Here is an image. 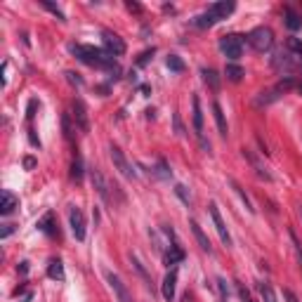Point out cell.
I'll return each mask as SVG.
<instances>
[{"label":"cell","mask_w":302,"mask_h":302,"mask_svg":"<svg viewBox=\"0 0 302 302\" xmlns=\"http://www.w3.org/2000/svg\"><path fill=\"white\" fill-rule=\"evenodd\" d=\"M71 52L81 59L83 64L118 73V64L114 62V57H111L109 52H104V50H99V47H92V45H71Z\"/></svg>","instance_id":"6da1fadb"},{"label":"cell","mask_w":302,"mask_h":302,"mask_svg":"<svg viewBox=\"0 0 302 302\" xmlns=\"http://www.w3.org/2000/svg\"><path fill=\"white\" fill-rule=\"evenodd\" d=\"M248 43L253 45V50H257V52H269V50L274 47L272 29H267V26H257V29H253L248 33Z\"/></svg>","instance_id":"7a4b0ae2"},{"label":"cell","mask_w":302,"mask_h":302,"mask_svg":"<svg viewBox=\"0 0 302 302\" xmlns=\"http://www.w3.org/2000/svg\"><path fill=\"white\" fill-rule=\"evenodd\" d=\"M220 50L224 57H229L232 62H236L241 54H243V38L236 33H226L220 38Z\"/></svg>","instance_id":"3957f363"},{"label":"cell","mask_w":302,"mask_h":302,"mask_svg":"<svg viewBox=\"0 0 302 302\" xmlns=\"http://www.w3.org/2000/svg\"><path fill=\"white\" fill-rule=\"evenodd\" d=\"M111 161H114V165H116V170L118 173L125 177V180H135L137 177V173H135V168H133V163L125 158V154L121 151V146H111Z\"/></svg>","instance_id":"277c9868"},{"label":"cell","mask_w":302,"mask_h":302,"mask_svg":"<svg viewBox=\"0 0 302 302\" xmlns=\"http://www.w3.org/2000/svg\"><path fill=\"white\" fill-rule=\"evenodd\" d=\"M90 180H92V186H95V192L99 194V198H102L104 203H111V201H114V196H111V184L104 175H102V170L99 168L90 170Z\"/></svg>","instance_id":"5b68a950"},{"label":"cell","mask_w":302,"mask_h":302,"mask_svg":"<svg viewBox=\"0 0 302 302\" xmlns=\"http://www.w3.org/2000/svg\"><path fill=\"white\" fill-rule=\"evenodd\" d=\"M104 276H106V281H109L111 291H114V295H116V300H118V302H133V295H130L128 286L123 284L118 274H114V272H109V269H106Z\"/></svg>","instance_id":"8992f818"},{"label":"cell","mask_w":302,"mask_h":302,"mask_svg":"<svg viewBox=\"0 0 302 302\" xmlns=\"http://www.w3.org/2000/svg\"><path fill=\"white\" fill-rule=\"evenodd\" d=\"M69 224L76 241H85V215H83L81 208H76V205L69 208Z\"/></svg>","instance_id":"52a82bcc"},{"label":"cell","mask_w":302,"mask_h":302,"mask_svg":"<svg viewBox=\"0 0 302 302\" xmlns=\"http://www.w3.org/2000/svg\"><path fill=\"white\" fill-rule=\"evenodd\" d=\"M102 43H104L106 52H109L111 57H118V54L125 52V43H123V38L118 33H114V31H104V33H102Z\"/></svg>","instance_id":"ba28073f"},{"label":"cell","mask_w":302,"mask_h":302,"mask_svg":"<svg viewBox=\"0 0 302 302\" xmlns=\"http://www.w3.org/2000/svg\"><path fill=\"white\" fill-rule=\"evenodd\" d=\"M208 210H210V217H213V222H215V229H217V234H220L222 243L229 248V246H232V236H229V229H226L224 220H222V215H220V208H217V203H210Z\"/></svg>","instance_id":"9c48e42d"},{"label":"cell","mask_w":302,"mask_h":302,"mask_svg":"<svg viewBox=\"0 0 302 302\" xmlns=\"http://www.w3.org/2000/svg\"><path fill=\"white\" fill-rule=\"evenodd\" d=\"M71 111H73V118H76V128L81 133H87L90 130V121H87V106L83 104V99H73Z\"/></svg>","instance_id":"30bf717a"},{"label":"cell","mask_w":302,"mask_h":302,"mask_svg":"<svg viewBox=\"0 0 302 302\" xmlns=\"http://www.w3.org/2000/svg\"><path fill=\"white\" fill-rule=\"evenodd\" d=\"M234 7H236L234 3H226V0H222V3H213V5H210L205 12H208V14L215 19V22H222V19H226L229 14H232Z\"/></svg>","instance_id":"8fae6325"},{"label":"cell","mask_w":302,"mask_h":302,"mask_svg":"<svg viewBox=\"0 0 302 302\" xmlns=\"http://www.w3.org/2000/svg\"><path fill=\"white\" fill-rule=\"evenodd\" d=\"M175 288H177V269H170V272L165 274V279H163V288H161L163 297L168 302L175 300Z\"/></svg>","instance_id":"7c38bea8"},{"label":"cell","mask_w":302,"mask_h":302,"mask_svg":"<svg viewBox=\"0 0 302 302\" xmlns=\"http://www.w3.org/2000/svg\"><path fill=\"white\" fill-rule=\"evenodd\" d=\"M189 226H192V232H194V236H196L201 250H205V253H213V243H210V238L205 236V232L201 229V224H198L196 220H192V222H189Z\"/></svg>","instance_id":"4fadbf2b"},{"label":"cell","mask_w":302,"mask_h":302,"mask_svg":"<svg viewBox=\"0 0 302 302\" xmlns=\"http://www.w3.org/2000/svg\"><path fill=\"white\" fill-rule=\"evenodd\" d=\"M19 208V198L12 192H3V203H0V215H10Z\"/></svg>","instance_id":"5bb4252c"},{"label":"cell","mask_w":302,"mask_h":302,"mask_svg":"<svg viewBox=\"0 0 302 302\" xmlns=\"http://www.w3.org/2000/svg\"><path fill=\"white\" fill-rule=\"evenodd\" d=\"M243 156L250 161V165H253V170L257 173V177H262V180H267V182L272 180V175L267 173V168H265V165H262L260 161H257V156L253 154V151H250V149H243Z\"/></svg>","instance_id":"9a60e30c"},{"label":"cell","mask_w":302,"mask_h":302,"mask_svg":"<svg viewBox=\"0 0 302 302\" xmlns=\"http://www.w3.org/2000/svg\"><path fill=\"white\" fill-rule=\"evenodd\" d=\"M182 260H184V250H182L177 243H170L168 253L163 255V262H165V265L170 267V265H180Z\"/></svg>","instance_id":"2e32d148"},{"label":"cell","mask_w":302,"mask_h":302,"mask_svg":"<svg viewBox=\"0 0 302 302\" xmlns=\"http://www.w3.org/2000/svg\"><path fill=\"white\" fill-rule=\"evenodd\" d=\"M201 76H203L205 85H208L213 92H217V90H220V73H217L215 69H201Z\"/></svg>","instance_id":"e0dca14e"},{"label":"cell","mask_w":302,"mask_h":302,"mask_svg":"<svg viewBox=\"0 0 302 302\" xmlns=\"http://www.w3.org/2000/svg\"><path fill=\"white\" fill-rule=\"evenodd\" d=\"M213 116H215V123H217V130H220V135H222V137H226V133H229V128H226L224 111H222V106L217 104V102H213Z\"/></svg>","instance_id":"ac0fdd59"},{"label":"cell","mask_w":302,"mask_h":302,"mask_svg":"<svg viewBox=\"0 0 302 302\" xmlns=\"http://www.w3.org/2000/svg\"><path fill=\"white\" fill-rule=\"evenodd\" d=\"M192 104H194V130H196L198 137H201V135H203V114H201V102H198L196 95H194Z\"/></svg>","instance_id":"d6986e66"},{"label":"cell","mask_w":302,"mask_h":302,"mask_svg":"<svg viewBox=\"0 0 302 302\" xmlns=\"http://www.w3.org/2000/svg\"><path fill=\"white\" fill-rule=\"evenodd\" d=\"M47 276L54 281H64V265H62V260H50V265H47Z\"/></svg>","instance_id":"ffe728a7"},{"label":"cell","mask_w":302,"mask_h":302,"mask_svg":"<svg viewBox=\"0 0 302 302\" xmlns=\"http://www.w3.org/2000/svg\"><path fill=\"white\" fill-rule=\"evenodd\" d=\"M284 14H286V26H288L291 31H297L302 26V17L297 14L295 10H293V7H286Z\"/></svg>","instance_id":"44dd1931"},{"label":"cell","mask_w":302,"mask_h":302,"mask_svg":"<svg viewBox=\"0 0 302 302\" xmlns=\"http://www.w3.org/2000/svg\"><path fill=\"white\" fill-rule=\"evenodd\" d=\"M38 229H41V232H45L47 236H59V232L54 229V215H52V213H47V215L38 222Z\"/></svg>","instance_id":"7402d4cb"},{"label":"cell","mask_w":302,"mask_h":302,"mask_svg":"<svg viewBox=\"0 0 302 302\" xmlns=\"http://www.w3.org/2000/svg\"><path fill=\"white\" fill-rule=\"evenodd\" d=\"M279 97H281V92L276 87H272L267 92H260V97H255V106H267V104H272V102H276Z\"/></svg>","instance_id":"603a6c76"},{"label":"cell","mask_w":302,"mask_h":302,"mask_svg":"<svg viewBox=\"0 0 302 302\" xmlns=\"http://www.w3.org/2000/svg\"><path fill=\"white\" fill-rule=\"evenodd\" d=\"M83 158H81V154H76L73 156V163H71V180L73 182H83Z\"/></svg>","instance_id":"cb8c5ba5"},{"label":"cell","mask_w":302,"mask_h":302,"mask_svg":"<svg viewBox=\"0 0 302 302\" xmlns=\"http://www.w3.org/2000/svg\"><path fill=\"white\" fill-rule=\"evenodd\" d=\"M246 71L241 69L238 64H226L224 69V76H226V81H232V83H241V78H243Z\"/></svg>","instance_id":"d4e9b609"},{"label":"cell","mask_w":302,"mask_h":302,"mask_svg":"<svg viewBox=\"0 0 302 302\" xmlns=\"http://www.w3.org/2000/svg\"><path fill=\"white\" fill-rule=\"evenodd\" d=\"M257 291H260L262 302H276V293H274V288L267 281H260V284H257Z\"/></svg>","instance_id":"484cf974"},{"label":"cell","mask_w":302,"mask_h":302,"mask_svg":"<svg viewBox=\"0 0 302 302\" xmlns=\"http://www.w3.org/2000/svg\"><path fill=\"white\" fill-rule=\"evenodd\" d=\"M168 69L180 73V71H184V62H182L177 54H170V57H168Z\"/></svg>","instance_id":"4316f807"},{"label":"cell","mask_w":302,"mask_h":302,"mask_svg":"<svg viewBox=\"0 0 302 302\" xmlns=\"http://www.w3.org/2000/svg\"><path fill=\"white\" fill-rule=\"evenodd\" d=\"M232 186H234V189H236V194H238V196H241V201H243V203H246V208H248V213H255V208H253V203H250L248 194H246L243 189H241V186L236 184V182H232Z\"/></svg>","instance_id":"83f0119b"},{"label":"cell","mask_w":302,"mask_h":302,"mask_svg":"<svg viewBox=\"0 0 302 302\" xmlns=\"http://www.w3.org/2000/svg\"><path fill=\"white\" fill-rule=\"evenodd\" d=\"M41 5L45 7V10H50L52 12V14H57V19H62V22H66V17H64V12L59 10L57 5H52V3H50V0H41Z\"/></svg>","instance_id":"f1b7e54d"},{"label":"cell","mask_w":302,"mask_h":302,"mask_svg":"<svg viewBox=\"0 0 302 302\" xmlns=\"http://www.w3.org/2000/svg\"><path fill=\"white\" fill-rule=\"evenodd\" d=\"M175 194H177V196H180L186 205L192 203V194H189V189H186L184 184H177V186H175Z\"/></svg>","instance_id":"f546056e"},{"label":"cell","mask_w":302,"mask_h":302,"mask_svg":"<svg viewBox=\"0 0 302 302\" xmlns=\"http://www.w3.org/2000/svg\"><path fill=\"white\" fill-rule=\"evenodd\" d=\"M62 125H64V137L66 140H71V137H73V128H71V116L69 114L62 116Z\"/></svg>","instance_id":"4dcf8cb0"},{"label":"cell","mask_w":302,"mask_h":302,"mask_svg":"<svg viewBox=\"0 0 302 302\" xmlns=\"http://www.w3.org/2000/svg\"><path fill=\"white\" fill-rule=\"evenodd\" d=\"M170 175H173V173H170L168 163L161 158V161H158V177H161V180H170Z\"/></svg>","instance_id":"1f68e13d"},{"label":"cell","mask_w":302,"mask_h":302,"mask_svg":"<svg viewBox=\"0 0 302 302\" xmlns=\"http://www.w3.org/2000/svg\"><path fill=\"white\" fill-rule=\"evenodd\" d=\"M236 288H238V297H241V302H255V300H253V295H250V291L246 288L243 284H238Z\"/></svg>","instance_id":"d6a6232c"},{"label":"cell","mask_w":302,"mask_h":302,"mask_svg":"<svg viewBox=\"0 0 302 302\" xmlns=\"http://www.w3.org/2000/svg\"><path fill=\"white\" fill-rule=\"evenodd\" d=\"M130 262H133V265H135V269H137V272H140V274H142V279H144V281H146V284H151V279H149V274H146V272H144V267H142V265H140V260H137V257H135V255H130Z\"/></svg>","instance_id":"836d02e7"},{"label":"cell","mask_w":302,"mask_h":302,"mask_svg":"<svg viewBox=\"0 0 302 302\" xmlns=\"http://www.w3.org/2000/svg\"><path fill=\"white\" fill-rule=\"evenodd\" d=\"M288 47H291L293 52H297V57H302V43L297 38H288Z\"/></svg>","instance_id":"e575fe53"},{"label":"cell","mask_w":302,"mask_h":302,"mask_svg":"<svg viewBox=\"0 0 302 302\" xmlns=\"http://www.w3.org/2000/svg\"><path fill=\"white\" fill-rule=\"evenodd\" d=\"M291 241H293V248H295L297 262H300V267H302V248H300V243H297V238H295V234H293V232H291Z\"/></svg>","instance_id":"d590c367"},{"label":"cell","mask_w":302,"mask_h":302,"mask_svg":"<svg viewBox=\"0 0 302 302\" xmlns=\"http://www.w3.org/2000/svg\"><path fill=\"white\" fill-rule=\"evenodd\" d=\"M217 288H220L222 300H226V297H229V288H226V281L224 279H217Z\"/></svg>","instance_id":"8d00e7d4"},{"label":"cell","mask_w":302,"mask_h":302,"mask_svg":"<svg viewBox=\"0 0 302 302\" xmlns=\"http://www.w3.org/2000/svg\"><path fill=\"white\" fill-rule=\"evenodd\" d=\"M66 78H69V83H73V85H78V87L83 85V81L78 78V73H73V71H66Z\"/></svg>","instance_id":"74e56055"},{"label":"cell","mask_w":302,"mask_h":302,"mask_svg":"<svg viewBox=\"0 0 302 302\" xmlns=\"http://www.w3.org/2000/svg\"><path fill=\"white\" fill-rule=\"evenodd\" d=\"M12 232H14V224H3V232H0V238H7Z\"/></svg>","instance_id":"f35d334b"},{"label":"cell","mask_w":302,"mask_h":302,"mask_svg":"<svg viewBox=\"0 0 302 302\" xmlns=\"http://www.w3.org/2000/svg\"><path fill=\"white\" fill-rule=\"evenodd\" d=\"M284 297H286V302H300V300H297V295H295V293H293V291H288V288L284 291Z\"/></svg>","instance_id":"ab89813d"},{"label":"cell","mask_w":302,"mask_h":302,"mask_svg":"<svg viewBox=\"0 0 302 302\" xmlns=\"http://www.w3.org/2000/svg\"><path fill=\"white\" fill-rule=\"evenodd\" d=\"M175 130H177V135H182L184 133V128H182V121H180V114H175Z\"/></svg>","instance_id":"60d3db41"},{"label":"cell","mask_w":302,"mask_h":302,"mask_svg":"<svg viewBox=\"0 0 302 302\" xmlns=\"http://www.w3.org/2000/svg\"><path fill=\"white\" fill-rule=\"evenodd\" d=\"M151 54H154V50H146V52L140 57V62H137V64H140V66H144L146 62H149V57H151Z\"/></svg>","instance_id":"b9f144b4"},{"label":"cell","mask_w":302,"mask_h":302,"mask_svg":"<svg viewBox=\"0 0 302 302\" xmlns=\"http://www.w3.org/2000/svg\"><path fill=\"white\" fill-rule=\"evenodd\" d=\"M128 10H133V12H142V7L137 5V3H128Z\"/></svg>","instance_id":"7bdbcfd3"},{"label":"cell","mask_w":302,"mask_h":302,"mask_svg":"<svg viewBox=\"0 0 302 302\" xmlns=\"http://www.w3.org/2000/svg\"><path fill=\"white\" fill-rule=\"evenodd\" d=\"M24 165H26V168H33L35 161H33V158H26V161H24Z\"/></svg>","instance_id":"ee69618b"},{"label":"cell","mask_w":302,"mask_h":302,"mask_svg":"<svg viewBox=\"0 0 302 302\" xmlns=\"http://www.w3.org/2000/svg\"><path fill=\"white\" fill-rule=\"evenodd\" d=\"M182 302H194V300H192V295H189V293H186V295L182 297Z\"/></svg>","instance_id":"f6af8a7d"},{"label":"cell","mask_w":302,"mask_h":302,"mask_svg":"<svg viewBox=\"0 0 302 302\" xmlns=\"http://www.w3.org/2000/svg\"><path fill=\"white\" fill-rule=\"evenodd\" d=\"M295 90H297V92H300V95H302V81H300V83H297V87H295Z\"/></svg>","instance_id":"bcb514c9"}]
</instances>
